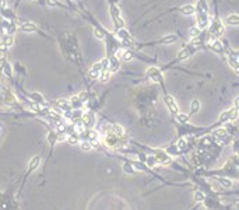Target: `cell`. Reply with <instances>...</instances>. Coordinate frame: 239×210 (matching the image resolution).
Segmentation results:
<instances>
[{
	"label": "cell",
	"mask_w": 239,
	"mask_h": 210,
	"mask_svg": "<svg viewBox=\"0 0 239 210\" xmlns=\"http://www.w3.org/2000/svg\"><path fill=\"white\" fill-rule=\"evenodd\" d=\"M147 76H148L153 81H157L159 84L164 83V79H162V74H161V70H159L158 67H150V69L147 70Z\"/></svg>",
	"instance_id": "6da1fadb"
},
{
	"label": "cell",
	"mask_w": 239,
	"mask_h": 210,
	"mask_svg": "<svg viewBox=\"0 0 239 210\" xmlns=\"http://www.w3.org/2000/svg\"><path fill=\"white\" fill-rule=\"evenodd\" d=\"M164 101H165V104H166L168 109L171 111V113H173V115H178V113H179L178 105H176L175 100H173V97H172V95H165V97H164Z\"/></svg>",
	"instance_id": "7a4b0ae2"
},
{
	"label": "cell",
	"mask_w": 239,
	"mask_h": 210,
	"mask_svg": "<svg viewBox=\"0 0 239 210\" xmlns=\"http://www.w3.org/2000/svg\"><path fill=\"white\" fill-rule=\"evenodd\" d=\"M238 111L239 109H229V111H225V112L221 113L220 116V122H227V121H235L236 116H238Z\"/></svg>",
	"instance_id": "3957f363"
},
{
	"label": "cell",
	"mask_w": 239,
	"mask_h": 210,
	"mask_svg": "<svg viewBox=\"0 0 239 210\" xmlns=\"http://www.w3.org/2000/svg\"><path fill=\"white\" fill-rule=\"evenodd\" d=\"M210 31H211L212 34V37L214 38H218L221 34L224 32V27H222V24L218 21V20H214L211 24V28H210Z\"/></svg>",
	"instance_id": "277c9868"
},
{
	"label": "cell",
	"mask_w": 239,
	"mask_h": 210,
	"mask_svg": "<svg viewBox=\"0 0 239 210\" xmlns=\"http://www.w3.org/2000/svg\"><path fill=\"white\" fill-rule=\"evenodd\" d=\"M155 158H157V161H159L161 164H169L171 162V158L169 156L166 154V153H164L162 150H159V149H157L155 150Z\"/></svg>",
	"instance_id": "5b68a950"
},
{
	"label": "cell",
	"mask_w": 239,
	"mask_h": 210,
	"mask_svg": "<svg viewBox=\"0 0 239 210\" xmlns=\"http://www.w3.org/2000/svg\"><path fill=\"white\" fill-rule=\"evenodd\" d=\"M83 122H84V125H85V128H92L94 125H95V116L92 115V113H85L84 116H83Z\"/></svg>",
	"instance_id": "8992f818"
},
{
	"label": "cell",
	"mask_w": 239,
	"mask_h": 210,
	"mask_svg": "<svg viewBox=\"0 0 239 210\" xmlns=\"http://www.w3.org/2000/svg\"><path fill=\"white\" fill-rule=\"evenodd\" d=\"M20 30L24 31V32H35L37 31V25L34 22H24V24H21Z\"/></svg>",
	"instance_id": "52a82bcc"
},
{
	"label": "cell",
	"mask_w": 239,
	"mask_h": 210,
	"mask_svg": "<svg viewBox=\"0 0 239 210\" xmlns=\"http://www.w3.org/2000/svg\"><path fill=\"white\" fill-rule=\"evenodd\" d=\"M194 11H196V7L193 4H186V6H183V7H181V13L182 14H185V16H191Z\"/></svg>",
	"instance_id": "ba28073f"
},
{
	"label": "cell",
	"mask_w": 239,
	"mask_h": 210,
	"mask_svg": "<svg viewBox=\"0 0 239 210\" xmlns=\"http://www.w3.org/2000/svg\"><path fill=\"white\" fill-rule=\"evenodd\" d=\"M39 162H41V158L39 157H34L31 161H30V165H28V172H31V171H34V170H37L38 167H39Z\"/></svg>",
	"instance_id": "9c48e42d"
},
{
	"label": "cell",
	"mask_w": 239,
	"mask_h": 210,
	"mask_svg": "<svg viewBox=\"0 0 239 210\" xmlns=\"http://www.w3.org/2000/svg\"><path fill=\"white\" fill-rule=\"evenodd\" d=\"M109 71L111 73H115V71H117V69H119V60H117V58H112L111 60H109Z\"/></svg>",
	"instance_id": "30bf717a"
},
{
	"label": "cell",
	"mask_w": 239,
	"mask_h": 210,
	"mask_svg": "<svg viewBox=\"0 0 239 210\" xmlns=\"http://www.w3.org/2000/svg\"><path fill=\"white\" fill-rule=\"evenodd\" d=\"M225 22L229 24V25H238L239 24V16H236V14H231V16L227 17Z\"/></svg>",
	"instance_id": "8fae6325"
},
{
	"label": "cell",
	"mask_w": 239,
	"mask_h": 210,
	"mask_svg": "<svg viewBox=\"0 0 239 210\" xmlns=\"http://www.w3.org/2000/svg\"><path fill=\"white\" fill-rule=\"evenodd\" d=\"M193 51H194V49H191V46H190V48H186V49H183V51H181V52H179V55H178V60L186 59V58H187V56H189Z\"/></svg>",
	"instance_id": "7c38bea8"
},
{
	"label": "cell",
	"mask_w": 239,
	"mask_h": 210,
	"mask_svg": "<svg viewBox=\"0 0 239 210\" xmlns=\"http://www.w3.org/2000/svg\"><path fill=\"white\" fill-rule=\"evenodd\" d=\"M109 77H111V71H109V69H104L101 71V74H99V80H101L102 83H105V81L109 80Z\"/></svg>",
	"instance_id": "4fadbf2b"
},
{
	"label": "cell",
	"mask_w": 239,
	"mask_h": 210,
	"mask_svg": "<svg viewBox=\"0 0 239 210\" xmlns=\"http://www.w3.org/2000/svg\"><path fill=\"white\" fill-rule=\"evenodd\" d=\"M78 133H73V135H69L67 136V141H69V144L71 146H76L77 143H78Z\"/></svg>",
	"instance_id": "5bb4252c"
},
{
	"label": "cell",
	"mask_w": 239,
	"mask_h": 210,
	"mask_svg": "<svg viewBox=\"0 0 239 210\" xmlns=\"http://www.w3.org/2000/svg\"><path fill=\"white\" fill-rule=\"evenodd\" d=\"M70 104H71V108H76V109H80L81 108V101H80V98L76 95V97H71V100H70Z\"/></svg>",
	"instance_id": "9a60e30c"
},
{
	"label": "cell",
	"mask_w": 239,
	"mask_h": 210,
	"mask_svg": "<svg viewBox=\"0 0 239 210\" xmlns=\"http://www.w3.org/2000/svg\"><path fill=\"white\" fill-rule=\"evenodd\" d=\"M112 132H113L117 137H120V136L125 135V130H123V128H122V126H119V125H113V126H112Z\"/></svg>",
	"instance_id": "2e32d148"
},
{
	"label": "cell",
	"mask_w": 239,
	"mask_h": 210,
	"mask_svg": "<svg viewBox=\"0 0 239 210\" xmlns=\"http://www.w3.org/2000/svg\"><path fill=\"white\" fill-rule=\"evenodd\" d=\"M217 181L221 183V185H222L224 188H231V186H232V181H231V179H227V178H220V177H218Z\"/></svg>",
	"instance_id": "e0dca14e"
},
{
	"label": "cell",
	"mask_w": 239,
	"mask_h": 210,
	"mask_svg": "<svg viewBox=\"0 0 239 210\" xmlns=\"http://www.w3.org/2000/svg\"><path fill=\"white\" fill-rule=\"evenodd\" d=\"M94 35H95L98 39H105L106 38V32L104 30H101V28H95V30H94Z\"/></svg>",
	"instance_id": "ac0fdd59"
},
{
	"label": "cell",
	"mask_w": 239,
	"mask_h": 210,
	"mask_svg": "<svg viewBox=\"0 0 239 210\" xmlns=\"http://www.w3.org/2000/svg\"><path fill=\"white\" fill-rule=\"evenodd\" d=\"M190 109H191V113L199 112V109H200V101H199V100H193V101H191Z\"/></svg>",
	"instance_id": "d6986e66"
},
{
	"label": "cell",
	"mask_w": 239,
	"mask_h": 210,
	"mask_svg": "<svg viewBox=\"0 0 239 210\" xmlns=\"http://www.w3.org/2000/svg\"><path fill=\"white\" fill-rule=\"evenodd\" d=\"M80 147H81V150L90 151L91 149H92V144H91V141H88V140H84V141L80 143Z\"/></svg>",
	"instance_id": "ffe728a7"
},
{
	"label": "cell",
	"mask_w": 239,
	"mask_h": 210,
	"mask_svg": "<svg viewBox=\"0 0 239 210\" xmlns=\"http://www.w3.org/2000/svg\"><path fill=\"white\" fill-rule=\"evenodd\" d=\"M176 39H178L176 35H168V37H165L164 39H161V43H173Z\"/></svg>",
	"instance_id": "44dd1931"
},
{
	"label": "cell",
	"mask_w": 239,
	"mask_h": 210,
	"mask_svg": "<svg viewBox=\"0 0 239 210\" xmlns=\"http://www.w3.org/2000/svg\"><path fill=\"white\" fill-rule=\"evenodd\" d=\"M117 37H119V38H122L123 41H130V35H129V34L126 32V31H125L123 28L117 31Z\"/></svg>",
	"instance_id": "7402d4cb"
},
{
	"label": "cell",
	"mask_w": 239,
	"mask_h": 210,
	"mask_svg": "<svg viewBox=\"0 0 239 210\" xmlns=\"http://www.w3.org/2000/svg\"><path fill=\"white\" fill-rule=\"evenodd\" d=\"M123 170H125V172L126 174H133L134 172V167L132 165V162H125L123 164Z\"/></svg>",
	"instance_id": "603a6c76"
},
{
	"label": "cell",
	"mask_w": 239,
	"mask_h": 210,
	"mask_svg": "<svg viewBox=\"0 0 239 210\" xmlns=\"http://www.w3.org/2000/svg\"><path fill=\"white\" fill-rule=\"evenodd\" d=\"M189 35H190L191 38H197L199 35H200V28L199 27H193L189 30Z\"/></svg>",
	"instance_id": "cb8c5ba5"
},
{
	"label": "cell",
	"mask_w": 239,
	"mask_h": 210,
	"mask_svg": "<svg viewBox=\"0 0 239 210\" xmlns=\"http://www.w3.org/2000/svg\"><path fill=\"white\" fill-rule=\"evenodd\" d=\"M176 119H178L181 123H186V122L189 121V115H186V113H178V115H176Z\"/></svg>",
	"instance_id": "d4e9b609"
},
{
	"label": "cell",
	"mask_w": 239,
	"mask_h": 210,
	"mask_svg": "<svg viewBox=\"0 0 239 210\" xmlns=\"http://www.w3.org/2000/svg\"><path fill=\"white\" fill-rule=\"evenodd\" d=\"M211 48L214 51H217V52H222V43L220 42V41H214L211 43Z\"/></svg>",
	"instance_id": "484cf974"
},
{
	"label": "cell",
	"mask_w": 239,
	"mask_h": 210,
	"mask_svg": "<svg viewBox=\"0 0 239 210\" xmlns=\"http://www.w3.org/2000/svg\"><path fill=\"white\" fill-rule=\"evenodd\" d=\"M145 160H147V165H148V167H154L155 164L158 162L157 161V158H155V156H150V157H147Z\"/></svg>",
	"instance_id": "4316f807"
},
{
	"label": "cell",
	"mask_w": 239,
	"mask_h": 210,
	"mask_svg": "<svg viewBox=\"0 0 239 210\" xmlns=\"http://www.w3.org/2000/svg\"><path fill=\"white\" fill-rule=\"evenodd\" d=\"M3 42H4L6 45L9 46V48H10L11 45L14 43V38L11 37V35H7V37H4V38H3Z\"/></svg>",
	"instance_id": "83f0119b"
},
{
	"label": "cell",
	"mask_w": 239,
	"mask_h": 210,
	"mask_svg": "<svg viewBox=\"0 0 239 210\" xmlns=\"http://www.w3.org/2000/svg\"><path fill=\"white\" fill-rule=\"evenodd\" d=\"M99 74H101V71H96V70H90V73H88V76H90V79H92V80H95V79H99Z\"/></svg>",
	"instance_id": "f1b7e54d"
},
{
	"label": "cell",
	"mask_w": 239,
	"mask_h": 210,
	"mask_svg": "<svg viewBox=\"0 0 239 210\" xmlns=\"http://www.w3.org/2000/svg\"><path fill=\"white\" fill-rule=\"evenodd\" d=\"M91 69H92V70H96V71H102V70H104V65H102V60H101V62H96V63H94Z\"/></svg>",
	"instance_id": "f546056e"
},
{
	"label": "cell",
	"mask_w": 239,
	"mask_h": 210,
	"mask_svg": "<svg viewBox=\"0 0 239 210\" xmlns=\"http://www.w3.org/2000/svg\"><path fill=\"white\" fill-rule=\"evenodd\" d=\"M186 146H187V143H186V140L181 139L179 141H178V144H176V147H178V150H183Z\"/></svg>",
	"instance_id": "4dcf8cb0"
},
{
	"label": "cell",
	"mask_w": 239,
	"mask_h": 210,
	"mask_svg": "<svg viewBox=\"0 0 239 210\" xmlns=\"http://www.w3.org/2000/svg\"><path fill=\"white\" fill-rule=\"evenodd\" d=\"M214 135L218 136V137H224V136H227V130L225 129H217L214 132Z\"/></svg>",
	"instance_id": "1f68e13d"
},
{
	"label": "cell",
	"mask_w": 239,
	"mask_h": 210,
	"mask_svg": "<svg viewBox=\"0 0 239 210\" xmlns=\"http://www.w3.org/2000/svg\"><path fill=\"white\" fill-rule=\"evenodd\" d=\"M132 56H133L132 51H126V52H125V55L122 56V59L123 60H129V59H132Z\"/></svg>",
	"instance_id": "d6a6232c"
},
{
	"label": "cell",
	"mask_w": 239,
	"mask_h": 210,
	"mask_svg": "<svg viewBox=\"0 0 239 210\" xmlns=\"http://www.w3.org/2000/svg\"><path fill=\"white\" fill-rule=\"evenodd\" d=\"M46 3L50 7H56V6H59V0H46Z\"/></svg>",
	"instance_id": "836d02e7"
},
{
	"label": "cell",
	"mask_w": 239,
	"mask_h": 210,
	"mask_svg": "<svg viewBox=\"0 0 239 210\" xmlns=\"http://www.w3.org/2000/svg\"><path fill=\"white\" fill-rule=\"evenodd\" d=\"M194 199H196L197 202H202V200H204V195H203L202 192H196V196H194Z\"/></svg>",
	"instance_id": "e575fe53"
},
{
	"label": "cell",
	"mask_w": 239,
	"mask_h": 210,
	"mask_svg": "<svg viewBox=\"0 0 239 210\" xmlns=\"http://www.w3.org/2000/svg\"><path fill=\"white\" fill-rule=\"evenodd\" d=\"M77 97L80 98V101H81V102H84L85 100H87V97H88V95H87V92H80V94L77 95Z\"/></svg>",
	"instance_id": "d590c367"
},
{
	"label": "cell",
	"mask_w": 239,
	"mask_h": 210,
	"mask_svg": "<svg viewBox=\"0 0 239 210\" xmlns=\"http://www.w3.org/2000/svg\"><path fill=\"white\" fill-rule=\"evenodd\" d=\"M3 69H4L6 76H11V67H10V65H7V63H6V66L3 67Z\"/></svg>",
	"instance_id": "8d00e7d4"
},
{
	"label": "cell",
	"mask_w": 239,
	"mask_h": 210,
	"mask_svg": "<svg viewBox=\"0 0 239 210\" xmlns=\"http://www.w3.org/2000/svg\"><path fill=\"white\" fill-rule=\"evenodd\" d=\"M7 49H9V46H7V45L1 41V42H0V52H6Z\"/></svg>",
	"instance_id": "74e56055"
},
{
	"label": "cell",
	"mask_w": 239,
	"mask_h": 210,
	"mask_svg": "<svg viewBox=\"0 0 239 210\" xmlns=\"http://www.w3.org/2000/svg\"><path fill=\"white\" fill-rule=\"evenodd\" d=\"M234 108H235V109H239V97L235 98V101H234Z\"/></svg>",
	"instance_id": "f35d334b"
},
{
	"label": "cell",
	"mask_w": 239,
	"mask_h": 210,
	"mask_svg": "<svg viewBox=\"0 0 239 210\" xmlns=\"http://www.w3.org/2000/svg\"><path fill=\"white\" fill-rule=\"evenodd\" d=\"M4 66H6V59L4 58H0V70L3 69Z\"/></svg>",
	"instance_id": "ab89813d"
},
{
	"label": "cell",
	"mask_w": 239,
	"mask_h": 210,
	"mask_svg": "<svg viewBox=\"0 0 239 210\" xmlns=\"http://www.w3.org/2000/svg\"><path fill=\"white\" fill-rule=\"evenodd\" d=\"M236 210H239V202L236 203Z\"/></svg>",
	"instance_id": "60d3db41"
}]
</instances>
